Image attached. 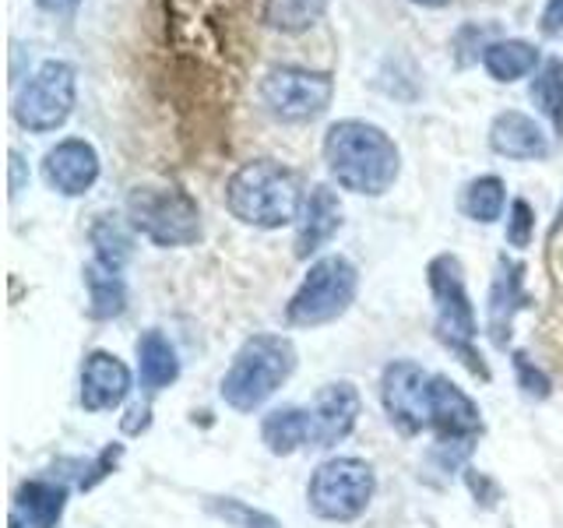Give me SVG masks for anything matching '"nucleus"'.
Instances as JSON below:
<instances>
[{
    "instance_id": "1",
    "label": "nucleus",
    "mask_w": 563,
    "mask_h": 528,
    "mask_svg": "<svg viewBox=\"0 0 563 528\" xmlns=\"http://www.w3.org/2000/svg\"><path fill=\"white\" fill-rule=\"evenodd\" d=\"M331 180L360 198H384L401 176V148L380 123L360 117L334 120L321 141Z\"/></svg>"
},
{
    "instance_id": "2",
    "label": "nucleus",
    "mask_w": 563,
    "mask_h": 528,
    "mask_svg": "<svg viewBox=\"0 0 563 528\" xmlns=\"http://www.w3.org/2000/svg\"><path fill=\"white\" fill-rule=\"evenodd\" d=\"M303 198L307 194L299 187V176L275 158H251V163L229 173L225 180L229 216L251 229H264V233L296 226Z\"/></svg>"
},
{
    "instance_id": "3",
    "label": "nucleus",
    "mask_w": 563,
    "mask_h": 528,
    "mask_svg": "<svg viewBox=\"0 0 563 528\" xmlns=\"http://www.w3.org/2000/svg\"><path fill=\"white\" fill-rule=\"evenodd\" d=\"M296 370V345L286 334H251L222 377V402L236 413H254Z\"/></svg>"
},
{
    "instance_id": "4",
    "label": "nucleus",
    "mask_w": 563,
    "mask_h": 528,
    "mask_svg": "<svg viewBox=\"0 0 563 528\" xmlns=\"http://www.w3.org/2000/svg\"><path fill=\"white\" fill-rule=\"evenodd\" d=\"M427 286L433 293L437 304V339L444 342L457 360H462L475 377L489 381V366L483 360V352L475 349V307L465 286V268L454 254H437L427 264Z\"/></svg>"
},
{
    "instance_id": "5",
    "label": "nucleus",
    "mask_w": 563,
    "mask_h": 528,
    "mask_svg": "<svg viewBox=\"0 0 563 528\" xmlns=\"http://www.w3.org/2000/svg\"><path fill=\"white\" fill-rule=\"evenodd\" d=\"M78 106V67L49 57L18 85L11 99V120L29 134H53L75 117Z\"/></svg>"
},
{
    "instance_id": "6",
    "label": "nucleus",
    "mask_w": 563,
    "mask_h": 528,
    "mask_svg": "<svg viewBox=\"0 0 563 528\" xmlns=\"http://www.w3.org/2000/svg\"><path fill=\"white\" fill-rule=\"evenodd\" d=\"M261 110L278 123H313L334 102V75L303 64H272L257 81Z\"/></svg>"
},
{
    "instance_id": "7",
    "label": "nucleus",
    "mask_w": 563,
    "mask_h": 528,
    "mask_svg": "<svg viewBox=\"0 0 563 528\" xmlns=\"http://www.w3.org/2000/svg\"><path fill=\"white\" fill-rule=\"evenodd\" d=\"M128 222L155 246H194L201 240V205L184 187H134L128 194Z\"/></svg>"
},
{
    "instance_id": "8",
    "label": "nucleus",
    "mask_w": 563,
    "mask_h": 528,
    "mask_svg": "<svg viewBox=\"0 0 563 528\" xmlns=\"http://www.w3.org/2000/svg\"><path fill=\"white\" fill-rule=\"evenodd\" d=\"M360 293V272L345 254H324L317 257L299 289L292 293L286 307V321L292 328H321L339 321V317L356 304Z\"/></svg>"
},
{
    "instance_id": "9",
    "label": "nucleus",
    "mask_w": 563,
    "mask_h": 528,
    "mask_svg": "<svg viewBox=\"0 0 563 528\" xmlns=\"http://www.w3.org/2000/svg\"><path fill=\"white\" fill-rule=\"evenodd\" d=\"M377 493V475L363 458H328L313 469L307 486V504L324 521H356L366 515L369 501Z\"/></svg>"
},
{
    "instance_id": "10",
    "label": "nucleus",
    "mask_w": 563,
    "mask_h": 528,
    "mask_svg": "<svg viewBox=\"0 0 563 528\" xmlns=\"http://www.w3.org/2000/svg\"><path fill=\"white\" fill-rule=\"evenodd\" d=\"M384 413L405 437H416L433 427V374L412 360H395L380 377Z\"/></svg>"
},
{
    "instance_id": "11",
    "label": "nucleus",
    "mask_w": 563,
    "mask_h": 528,
    "mask_svg": "<svg viewBox=\"0 0 563 528\" xmlns=\"http://www.w3.org/2000/svg\"><path fill=\"white\" fill-rule=\"evenodd\" d=\"M102 158L88 138H60L43 155V180L60 198H85L99 184Z\"/></svg>"
},
{
    "instance_id": "12",
    "label": "nucleus",
    "mask_w": 563,
    "mask_h": 528,
    "mask_svg": "<svg viewBox=\"0 0 563 528\" xmlns=\"http://www.w3.org/2000/svg\"><path fill=\"white\" fill-rule=\"evenodd\" d=\"M440 437V448H457L462 454L472 451L475 437L483 433V416L475 402L457 387L451 377L433 374V427Z\"/></svg>"
},
{
    "instance_id": "13",
    "label": "nucleus",
    "mask_w": 563,
    "mask_h": 528,
    "mask_svg": "<svg viewBox=\"0 0 563 528\" xmlns=\"http://www.w3.org/2000/svg\"><path fill=\"white\" fill-rule=\"evenodd\" d=\"M489 152L510 163H545L553 155V134L525 110H500L489 120Z\"/></svg>"
},
{
    "instance_id": "14",
    "label": "nucleus",
    "mask_w": 563,
    "mask_h": 528,
    "mask_svg": "<svg viewBox=\"0 0 563 528\" xmlns=\"http://www.w3.org/2000/svg\"><path fill=\"white\" fill-rule=\"evenodd\" d=\"M307 409H310V427H313V448H334L339 440H345L356 430L363 398L352 381H334L313 395Z\"/></svg>"
},
{
    "instance_id": "15",
    "label": "nucleus",
    "mask_w": 563,
    "mask_h": 528,
    "mask_svg": "<svg viewBox=\"0 0 563 528\" xmlns=\"http://www.w3.org/2000/svg\"><path fill=\"white\" fill-rule=\"evenodd\" d=\"M532 304V296L525 293V264L515 257L497 261V275L489 286V304H486V331L497 349H507L510 331H515V314Z\"/></svg>"
},
{
    "instance_id": "16",
    "label": "nucleus",
    "mask_w": 563,
    "mask_h": 528,
    "mask_svg": "<svg viewBox=\"0 0 563 528\" xmlns=\"http://www.w3.org/2000/svg\"><path fill=\"white\" fill-rule=\"evenodd\" d=\"M342 229V201L328 184H313L303 198L296 219V257L310 261L313 254H321L324 246L334 240V233Z\"/></svg>"
},
{
    "instance_id": "17",
    "label": "nucleus",
    "mask_w": 563,
    "mask_h": 528,
    "mask_svg": "<svg viewBox=\"0 0 563 528\" xmlns=\"http://www.w3.org/2000/svg\"><path fill=\"white\" fill-rule=\"evenodd\" d=\"M131 395V370L120 356L92 349L81 363V405L88 413H110Z\"/></svg>"
},
{
    "instance_id": "18",
    "label": "nucleus",
    "mask_w": 563,
    "mask_h": 528,
    "mask_svg": "<svg viewBox=\"0 0 563 528\" xmlns=\"http://www.w3.org/2000/svg\"><path fill=\"white\" fill-rule=\"evenodd\" d=\"M542 50L532 40H521V35H504V40H489L483 50V70L497 81V85H515L521 78H532L542 67Z\"/></svg>"
},
{
    "instance_id": "19",
    "label": "nucleus",
    "mask_w": 563,
    "mask_h": 528,
    "mask_svg": "<svg viewBox=\"0 0 563 528\" xmlns=\"http://www.w3.org/2000/svg\"><path fill=\"white\" fill-rule=\"evenodd\" d=\"M67 507V486L53 480H29L22 483L11 507V521L22 528H57Z\"/></svg>"
},
{
    "instance_id": "20",
    "label": "nucleus",
    "mask_w": 563,
    "mask_h": 528,
    "mask_svg": "<svg viewBox=\"0 0 563 528\" xmlns=\"http://www.w3.org/2000/svg\"><path fill=\"white\" fill-rule=\"evenodd\" d=\"M261 440L275 458H289L303 448H313L310 409H303V405H282V409H272L261 422Z\"/></svg>"
},
{
    "instance_id": "21",
    "label": "nucleus",
    "mask_w": 563,
    "mask_h": 528,
    "mask_svg": "<svg viewBox=\"0 0 563 528\" xmlns=\"http://www.w3.org/2000/svg\"><path fill=\"white\" fill-rule=\"evenodd\" d=\"M85 289H88V317L92 321H113L123 310H128V282L117 268L102 261H88L85 264Z\"/></svg>"
},
{
    "instance_id": "22",
    "label": "nucleus",
    "mask_w": 563,
    "mask_h": 528,
    "mask_svg": "<svg viewBox=\"0 0 563 528\" xmlns=\"http://www.w3.org/2000/svg\"><path fill=\"white\" fill-rule=\"evenodd\" d=\"M137 377L148 395L163 392L180 377V360H176V349L163 331H145L137 339Z\"/></svg>"
},
{
    "instance_id": "23",
    "label": "nucleus",
    "mask_w": 563,
    "mask_h": 528,
    "mask_svg": "<svg viewBox=\"0 0 563 528\" xmlns=\"http://www.w3.org/2000/svg\"><path fill=\"white\" fill-rule=\"evenodd\" d=\"M331 0H261V25L278 35H307L324 22Z\"/></svg>"
},
{
    "instance_id": "24",
    "label": "nucleus",
    "mask_w": 563,
    "mask_h": 528,
    "mask_svg": "<svg viewBox=\"0 0 563 528\" xmlns=\"http://www.w3.org/2000/svg\"><path fill=\"white\" fill-rule=\"evenodd\" d=\"M528 99L536 102L539 117L550 123L553 138L563 141V61L560 57L542 61V67L532 75V85H528Z\"/></svg>"
},
{
    "instance_id": "25",
    "label": "nucleus",
    "mask_w": 563,
    "mask_h": 528,
    "mask_svg": "<svg viewBox=\"0 0 563 528\" xmlns=\"http://www.w3.org/2000/svg\"><path fill=\"white\" fill-rule=\"evenodd\" d=\"M88 243L96 246V261L117 272L128 268V261L134 257V229L117 216H96V222L88 226Z\"/></svg>"
},
{
    "instance_id": "26",
    "label": "nucleus",
    "mask_w": 563,
    "mask_h": 528,
    "mask_svg": "<svg viewBox=\"0 0 563 528\" xmlns=\"http://www.w3.org/2000/svg\"><path fill=\"white\" fill-rule=\"evenodd\" d=\"M507 208H510L507 205V184L500 180L497 173L475 176V180H468L465 190H462V211H465V219L479 222V226L500 222Z\"/></svg>"
},
{
    "instance_id": "27",
    "label": "nucleus",
    "mask_w": 563,
    "mask_h": 528,
    "mask_svg": "<svg viewBox=\"0 0 563 528\" xmlns=\"http://www.w3.org/2000/svg\"><path fill=\"white\" fill-rule=\"evenodd\" d=\"M208 510L219 521L233 525V528H282V521L272 518L268 510H257V507L243 504L236 497H216V501H208Z\"/></svg>"
},
{
    "instance_id": "28",
    "label": "nucleus",
    "mask_w": 563,
    "mask_h": 528,
    "mask_svg": "<svg viewBox=\"0 0 563 528\" xmlns=\"http://www.w3.org/2000/svg\"><path fill=\"white\" fill-rule=\"evenodd\" d=\"M504 240L515 251H528L536 243V208L525 198H515L507 208V226H504Z\"/></svg>"
},
{
    "instance_id": "29",
    "label": "nucleus",
    "mask_w": 563,
    "mask_h": 528,
    "mask_svg": "<svg viewBox=\"0 0 563 528\" xmlns=\"http://www.w3.org/2000/svg\"><path fill=\"white\" fill-rule=\"evenodd\" d=\"M515 374H518V384L528 398H539V402L550 398L553 384L545 377V370H539L532 360H528V352H515Z\"/></svg>"
},
{
    "instance_id": "30",
    "label": "nucleus",
    "mask_w": 563,
    "mask_h": 528,
    "mask_svg": "<svg viewBox=\"0 0 563 528\" xmlns=\"http://www.w3.org/2000/svg\"><path fill=\"white\" fill-rule=\"evenodd\" d=\"M539 32L545 40H560L563 35V0H545L539 14Z\"/></svg>"
},
{
    "instance_id": "31",
    "label": "nucleus",
    "mask_w": 563,
    "mask_h": 528,
    "mask_svg": "<svg viewBox=\"0 0 563 528\" xmlns=\"http://www.w3.org/2000/svg\"><path fill=\"white\" fill-rule=\"evenodd\" d=\"M35 8L43 14H53V18H75L81 0H35Z\"/></svg>"
},
{
    "instance_id": "32",
    "label": "nucleus",
    "mask_w": 563,
    "mask_h": 528,
    "mask_svg": "<svg viewBox=\"0 0 563 528\" xmlns=\"http://www.w3.org/2000/svg\"><path fill=\"white\" fill-rule=\"evenodd\" d=\"M8 169H11V198H18V194L25 190V184H29V173H25V163H22V155H18L14 148L8 152Z\"/></svg>"
},
{
    "instance_id": "33",
    "label": "nucleus",
    "mask_w": 563,
    "mask_h": 528,
    "mask_svg": "<svg viewBox=\"0 0 563 528\" xmlns=\"http://www.w3.org/2000/svg\"><path fill=\"white\" fill-rule=\"evenodd\" d=\"M128 416L131 419H123V433H141L148 427V405H134Z\"/></svg>"
},
{
    "instance_id": "34",
    "label": "nucleus",
    "mask_w": 563,
    "mask_h": 528,
    "mask_svg": "<svg viewBox=\"0 0 563 528\" xmlns=\"http://www.w3.org/2000/svg\"><path fill=\"white\" fill-rule=\"evenodd\" d=\"M416 8H427V11H440V8H451L454 0H409Z\"/></svg>"
},
{
    "instance_id": "35",
    "label": "nucleus",
    "mask_w": 563,
    "mask_h": 528,
    "mask_svg": "<svg viewBox=\"0 0 563 528\" xmlns=\"http://www.w3.org/2000/svg\"><path fill=\"white\" fill-rule=\"evenodd\" d=\"M560 229H563V205L556 208V222H553V233H550V240H553V237H560Z\"/></svg>"
}]
</instances>
